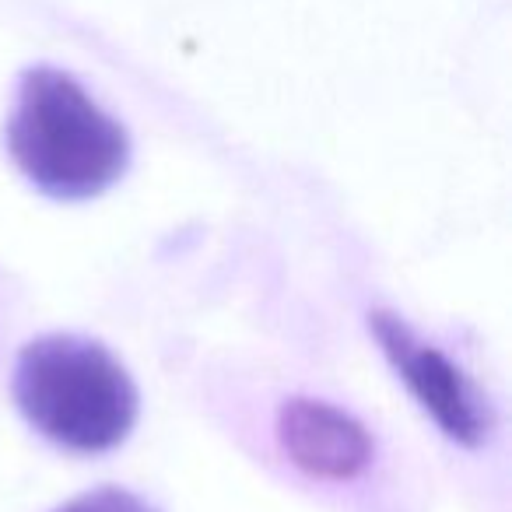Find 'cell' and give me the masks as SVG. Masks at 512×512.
Here are the masks:
<instances>
[{"label":"cell","instance_id":"277c9868","mask_svg":"<svg viewBox=\"0 0 512 512\" xmlns=\"http://www.w3.org/2000/svg\"><path fill=\"white\" fill-rule=\"evenodd\" d=\"M285 456L316 481H355L372 463V435L355 414L313 397H292L278 411Z\"/></svg>","mask_w":512,"mask_h":512},{"label":"cell","instance_id":"5b68a950","mask_svg":"<svg viewBox=\"0 0 512 512\" xmlns=\"http://www.w3.org/2000/svg\"><path fill=\"white\" fill-rule=\"evenodd\" d=\"M53 512H158V509L151 502H144L141 495H134V491L106 484V488H95L71 498V502H64Z\"/></svg>","mask_w":512,"mask_h":512},{"label":"cell","instance_id":"7a4b0ae2","mask_svg":"<svg viewBox=\"0 0 512 512\" xmlns=\"http://www.w3.org/2000/svg\"><path fill=\"white\" fill-rule=\"evenodd\" d=\"M11 393L25 421L71 453H109L127 442L141 414L127 365L81 334H43L25 344Z\"/></svg>","mask_w":512,"mask_h":512},{"label":"cell","instance_id":"3957f363","mask_svg":"<svg viewBox=\"0 0 512 512\" xmlns=\"http://www.w3.org/2000/svg\"><path fill=\"white\" fill-rule=\"evenodd\" d=\"M369 330L400 383L411 390L418 407L439 425L449 442L467 449L488 442L491 407L453 358L442 355L435 344H425L397 313H386V309H376L369 316Z\"/></svg>","mask_w":512,"mask_h":512},{"label":"cell","instance_id":"6da1fadb","mask_svg":"<svg viewBox=\"0 0 512 512\" xmlns=\"http://www.w3.org/2000/svg\"><path fill=\"white\" fill-rule=\"evenodd\" d=\"M18 172L53 200H92L123 179L130 137L71 74L32 67L8 120Z\"/></svg>","mask_w":512,"mask_h":512}]
</instances>
